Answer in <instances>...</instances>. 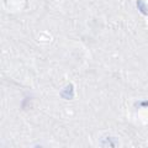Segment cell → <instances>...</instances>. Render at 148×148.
<instances>
[{"mask_svg":"<svg viewBox=\"0 0 148 148\" xmlns=\"http://www.w3.org/2000/svg\"><path fill=\"white\" fill-rule=\"evenodd\" d=\"M96 145L99 148H121V141L115 132L104 131L98 135Z\"/></svg>","mask_w":148,"mask_h":148,"instance_id":"1","label":"cell"}]
</instances>
